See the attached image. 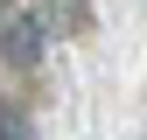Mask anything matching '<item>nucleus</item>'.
<instances>
[{
	"label": "nucleus",
	"mask_w": 147,
	"mask_h": 140,
	"mask_svg": "<svg viewBox=\"0 0 147 140\" xmlns=\"http://www.w3.org/2000/svg\"><path fill=\"white\" fill-rule=\"evenodd\" d=\"M49 14L35 7V0H14V7H0V63H14V70H35L42 63V49H49Z\"/></svg>",
	"instance_id": "1"
},
{
	"label": "nucleus",
	"mask_w": 147,
	"mask_h": 140,
	"mask_svg": "<svg viewBox=\"0 0 147 140\" xmlns=\"http://www.w3.org/2000/svg\"><path fill=\"white\" fill-rule=\"evenodd\" d=\"M0 140H28V119H21V112H14V105H7V98H0Z\"/></svg>",
	"instance_id": "2"
}]
</instances>
